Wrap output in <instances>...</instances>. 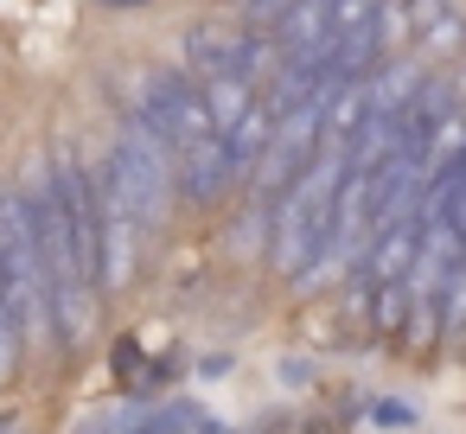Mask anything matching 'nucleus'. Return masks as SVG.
<instances>
[{
    "label": "nucleus",
    "instance_id": "obj_1",
    "mask_svg": "<svg viewBox=\"0 0 466 434\" xmlns=\"http://www.w3.org/2000/svg\"><path fill=\"white\" fill-rule=\"evenodd\" d=\"M109 186L122 192V205H128V217L141 224V237L160 224V211H167V186H173V154H167V141L141 122V116H128L122 122V135H116V147H109Z\"/></svg>",
    "mask_w": 466,
    "mask_h": 434
},
{
    "label": "nucleus",
    "instance_id": "obj_2",
    "mask_svg": "<svg viewBox=\"0 0 466 434\" xmlns=\"http://www.w3.org/2000/svg\"><path fill=\"white\" fill-rule=\"evenodd\" d=\"M186 65L198 71V84H205V77H243V84H256V71H262V33L198 26V33L186 39Z\"/></svg>",
    "mask_w": 466,
    "mask_h": 434
},
{
    "label": "nucleus",
    "instance_id": "obj_3",
    "mask_svg": "<svg viewBox=\"0 0 466 434\" xmlns=\"http://www.w3.org/2000/svg\"><path fill=\"white\" fill-rule=\"evenodd\" d=\"M415 249H421V217H396V224H383V230L370 237L364 262H358L364 288H383V281H409V268H415Z\"/></svg>",
    "mask_w": 466,
    "mask_h": 434
},
{
    "label": "nucleus",
    "instance_id": "obj_4",
    "mask_svg": "<svg viewBox=\"0 0 466 434\" xmlns=\"http://www.w3.org/2000/svg\"><path fill=\"white\" fill-rule=\"evenodd\" d=\"M415 52H434V58H447V52H460L466 45V26H460V14H453V0H402V26H396Z\"/></svg>",
    "mask_w": 466,
    "mask_h": 434
},
{
    "label": "nucleus",
    "instance_id": "obj_5",
    "mask_svg": "<svg viewBox=\"0 0 466 434\" xmlns=\"http://www.w3.org/2000/svg\"><path fill=\"white\" fill-rule=\"evenodd\" d=\"M268 141H275V109H268V103H256V109L224 135L230 173H256V167H262V154H268Z\"/></svg>",
    "mask_w": 466,
    "mask_h": 434
},
{
    "label": "nucleus",
    "instance_id": "obj_6",
    "mask_svg": "<svg viewBox=\"0 0 466 434\" xmlns=\"http://www.w3.org/2000/svg\"><path fill=\"white\" fill-rule=\"evenodd\" d=\"M192 84H198V77H192ZM198 96H205V109H211V128H218V135H230V128L256 109V90H249L243 77H205V84H198Z\"/></svg>",
    "mask_w": 466,
    "mask_h": 434
},
{
    "label": "nucleus",
    "instance_id": "obj_7",
    "mask_svg": "<svg viewBox=\"0 0 466 434\" xmlns=\"http://www.w3.org/2000/svg\"><path fill=\"white\" fill-rule=\"evenodd\" d=\"M364 313H370L377 332H402V326H409V281H383V288H370V294H364Z\"/></svg>",
    "mask_w": 466,
    "mask_h": 434
},
{
    "label": "nucleus",
    "instance_id": "obj_8",
    "mask_svg": "<svg viewBox=\"0 0 466 434\" xmlns=\"http://www.w3.org/2000/svg\"><path fill=\"white\" fill-rule=\"evenodd\" d=\"M441 332H447V338L466 332V262L447 275V294H441Z\"/></svg>",
    "mask_w": 466,
    "mask_h": 434
},
{
    "label": "nucleus",
    "instance_id": "obj_9",
    "mask_svg": "<svg viewBox=\"0 0 466 434\" xmlns=\"http://www.w3.org/2000/svg\"><path fill=\"white\" fill-rule=\"evenodd\" d=\"M14 358H20V326H14V313L0 307V377L14 370Z\"/></svg>",
    "mask_w": 466,
    "mask_h": 434
},
{
    "label": "nucleus",
    "instance_id": "obj_10",
    "mask_svg": "<svg viewBox=\"0 0 466 434\" xmlns=\"http://www.w3.org/2000/svg\"><path fill=\"white\" fill-rule=\"evenodd\" d=\"M288 14V0H249V20H262V26H275Z\"/></svg>",
    "mask_w": 466,
    "mask_h": 434
},
{
    "label": "nucleus",
    "instance_id": "obj_11",
    "mask_svg": "<svg viewBox=\"0 0 466 434\" xmlns=\"http://www.w3.org/2000/svg\"><path fill=\"white\" fill-rule=\"evenodd\" d=\"M0 307H7V256H0Z\"/></svg>",
    "mask_w": 466,
    "mask_h": 434
},
{
    "label": "nucleus",
    "instance_id": "obj_12",
    "mask_svg": "<svg viewBox=\"0 0 466 434\" xmlns=\"http://www.w3.org/2000/svg\"><path fill=\"white\" fill-rule=\"evenodd\" d=\"M103 7H147V0H103Z\"/></svg>",
    "mask_w": 466,
    "mask_h": 434
},
{
    "label": "nucleus",
    "instance_id": "obj_13",
    "mask_svg": "<svg viewBox=\"0 0 466 434\" xmlns=\"http://www.w3.org/2000/svg\"><path fill=\"white\" fill-rule=\"evenodd\" d=\"M0 434H14V428H7V421H0Z\"/></svg>",
    "mask_w": 466,
    "mask_h": 434
},
{
    "label": "nucleus",
    "instance_id": "obj_14",
    "mask_svg": "<svg viewBox=\"0 0 466 434\" xmlns=\"http://www.w3.org/2000/svg\"><path fill=\"white\" fill-rule=\"evenodd\" d=\"M319 434H326V428H319Z\"/></svg>",
    "mask_w": 466,
    "mask_h": 434
}]
</instances>
